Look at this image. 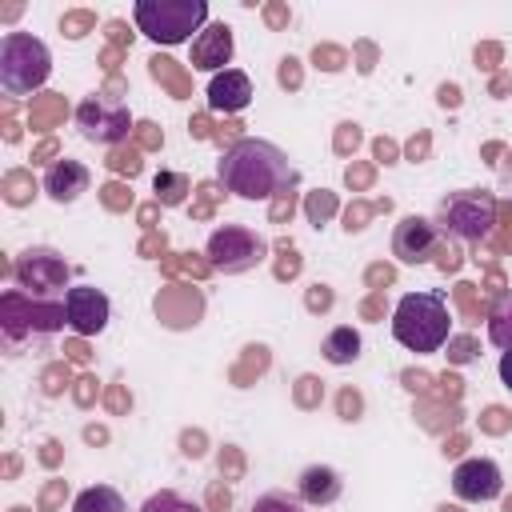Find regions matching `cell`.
<instances>
[{
	"label": "cell",
	"instance_id": "cell-16",
	"mask_svg": "<svg viewBox=\"0 0 512 512\" xmlns=\"http://www.w3.org/2000/svg\"><path fill=\"white\" fill-rule=\"evenodd\" d=\"M324 360L328 364H356L360 360V332L352 324H340L324 336Z\"/></svg>",
	"mask_w": 512,
	"mask_h": 512
},
{
	"label": "cell",
	"instance_id": "cell-8",
	"mask_svg": "<svg viewBox=\"0 0 512 512\" xmlns=\"http://www.w3.org/2000/svg\"><path fill=\"white\" fill-rule=\"evenodd\" d=\"M16 280L28 296H52V292H64L68 284V264L64 256H56L52 248H28L16 256Z\"/></svg>",
	"mask_w": 512,
	"mask_h": 512
},
{
	"label": "cell",
	"instance_id": "cell-2",
	"mask_svg": "<svg viewBox=\"0 0 512 512\" xmlns=\"http://www.w3.org/2000/svg\"><path fill=\"white\" fill-rule=\"evenodd\" d=\"M392 336L400 348L432 356L452 336V312L440 292H404L392 308Z\"/></svg>",
	"mask_w": 512,
	"mask_h": 512
},
{
	"label": "cell",
	"instance_id": "cell-5",
	"mask_svg": "<svg viewBox=\"0 0 512 512\" xmlns=\"http://www.w3.org/2000/svg\"><path fill=\"white\" fill-rule=\"evenodd\" d=\"M436 224L444 232H452L456 240H464V244H480L496 224V200L484 188L448 192L440 200V208H436Z\"/></svg>",
	"mask_w": 512,
	"mask_h": 512
},
{
	"label": "cell",
	"instance_id": "cell-1",
	"mask_svg": "<svg viewBox=\"0 0 512 512\" xmlns=\"http://www.w3.org/2000/svg\"><path fill=\"white\" fill-rule=\"evenodd\" d=\"M216 180L236 200H272L276 192H284L296 180V172L272 140L240 136L236 144L224 148V156L216 164Z\"/></svg>",
	"mask_w": 512,
	"mask_h": 512
},
{
	"label": "cell",
	"instance_id": "cell-7",
	"mask_svg": "<svg viewBox=\"0 0 512 512\" xmlns=\"http://www.w3.org/2000/svg\"><path fill=\"white\" fill-rule=\"evenodd\" d=\"M76 128L92 144H120L132 132V112L120 100L108 96H88L76 104Z\"/></svg>",
	"mask_w": 512,
	"mask_h": 512
},
{
	"label": "cell",
	"instance_id": "cell-4",
	"mask_svg": "<svg viewBox=\"0 0 512 512\" xmlns=\"http://www.w3.org/2000/svg\"><path fill=\"white\" fill-rule=\"evenodd\" d=\"M52 76V52L32 32H4L0 40V88L8 96H32Z\"/></svg>",
	"mask_w": 512,
	"mask_h": 512
},
{
	"label": "cell",
	"instance_id": "cell-20",
	"mask_svg": "<svg viewBox=\"0 0 512 512\" xmlns=\"http://www.w3.org/2000/svg\"><path fill=\"white\" fill-rule=\"evenodd\" d=\"M140 512H200V508L188 504V500H180V496H172V492H160V496H152Z\"/></svg>",
	"mask_w": 512,
	"mask_h": 512
},
{
	"label": "cell",
	"instance_id": "cell-14",
	"mask_svg": "<svg viewBox=\"0 0 512 512\" xmlns=\"http://www.w3.org/2000/svg\"><path fill=\"white\" fill-rule=\"evenodd\" d=\"M252 104V80L240 68H224L208 84V108L212 112H240Z\"/></svg>",
	"mask_w": 512,
	"mask_h": 512
},
{
	"label": "cell",
	"instance_id": "cell-13",
	"mask_svg": "<svg viewBox=\"0 0 512 512\" xmlns=\"http://www.w3.org/2000/svg\"><path fill=\"white\" fill-rule=\"evenodd\" d=\"M88 184H92V172H88L80 160H56V164H48V172H44V192H48V200H56V204L80 200V196L88 192Z\"/></svg>",
	"mask_w": 512,
	"mask_h": 512
},
{
	"label": "cell",
	"instance_id": "cell-22",
	"mask_svg": "<svg viewBox=\"0 0 512 512\" xmlns=\"http://www.w3.org/2000/svg\"><path fill=\"white\" fill-rule=\"evenodd\" d=\"M496 372H500V384L512 392V348H508V352H500V368H496Z\"/></svg>",
	"mask_w": 512,
	"mask_h": 512
},
{
	"label": "cell",
	"instance_id": "cell-10",
	"mask_svg": "<svg viewBox=\"0 0 512 512\" xmlns=\"http://www.w3.org/2000/svg\"><path fill=\"white\" fill-rule=\"evenodd\" d=\"M64 316H68L64 324L76 336H100L108 328V320H112V304H108V296L100 288L76 284V288L64 292Z\"/></svg>",
	"mask_w": 512,
	"mask_h": 512
},
{
	"label": "cell",
	"instance_id": "cell-9",
	"mask_svg": "<svg viewBox=\"0 0 512 512\" xmlns=\"http://www.w3.org/2000/svg\"><path fill=\"white\" fill-rule=\"evenodd\" d=\"M504 492V472L488 456H468L452 468V496L464 504H488Z\"/></svg>",
	"mask_w": 512,
	"mask_h": 512
},
{
	"label": "cell",
	"instance_id": "cell-21",
	"mask_svg": "<svg viewBox=\"0 0 512 512\" xmlns=\"http://www.w3.org/2000/svg\"><path fill=\"white\" fill-rule=\"evenodd\" d=\"M180 188H184V180H180V176H156V192H160V200H164V204H180V196H184Z\"/></svg>",
	"mask_w": 512,
	"mask_h": 512
},
{
	"label": "cell",
	"instance_id": "cell-3",
	"mask_svg": "<svg viewBox=\"0 0 512 512\" xmlns=\"http://www.w3.org/2000/svg\"><path fill=\"white\" fill-rule=\"evenodd\" d=\"M136 28L156 44H184L208 28V0H136Z\"/></svg>",
	"mask_w": 512,
	"mask_h": 512
},
{
	"label": "cell",
	"instance_id": "cell-11",
	"mask_svg": "<svg viewBox=\"0 0 512 512\" xmlns=\"http://www.w3.org/2000/svg\"><path fill=\"white\" fill-rule=\"evenodd\" d=\"M232 52H236V40H232V28L224 20H208V28L192 40L188 48V64L196 72H224L232 64Z\"/></svg>",
	"mask_w": 512,
	"mask_h": 512
},
{
	"label": "cell",
	"instance_id": "cell-12",
	"mask_svg": "<svg viewBox=\"0 0 512 512\" xmlns=\"http://www.w3.org/2000/svg\"><path fill=\"white\" fill-rule=\"evenodd\" d=\"M436 240H440V228L424 216H404L396 224V236H392V252L400 264H424L432 252H436Z\"/></svg>",
	"mask_w": 512,
	"mask_h": 512
},
{
	"label": "cell",
	"instance_id": "cell-18",
	"mask_svg": "<svg viewBox=\"0 0 512 512\" xmlns=\"http://www.w3.org/2000/svg\"><path fill=\"white\" fill-rule=\"evenodd\" d=\"M488 340H492L500 352L512 348V292H500V296H496V304H492V312H488Z\"/></svg>",
	"mask_w": 512,
	"mask_h": 512
},
{
	"label": "cell",
	"instance_id": "cell-6",
	"mask_svg": "<svg viewBox=\"0 0 512 512\" xmlns=\"http://www.w3.org/2000/svg\"><path fill=\"white\" fill-rule=\"evenodd\" d=\"M204 252H208V264L216 272L240 276V272H252V268L264 264L268 240L256 228H248V224H220V228H212Z\"/></svg>",
	"mask_w": 512,
	"mask_h": 512
},
{
	"label": "cell",
	"instance_id": "cell-15",
	"mask_svg": "<svg viewBox=\"0 0 512 512\" xmlns=\"http://www.w3.org/2000/svg\"><path fill=\"white\" fill-rule=\"evenodd\" d=\"M340 492H344V484H340V472L336 468H328V464H308L304 472H300V500L304 504H316V508H328V504H336L340 500Z\"/></svg>",
	"mask_w": 512,
	"mask_h": 512
},
{
	"label": "cell",
	"instance_id": "cell-17",
	"mask_svg": "<svg viewBox=\"0 0 512 512\" xmlns=\"http://www.w3.org/2000/svg\"><path fill=\"white\" fill-rule=\"evenodd\" d=\"M72 512H128V508H124V496L112 484H92V488L76 492Z\"/></svg>",
	"mask_w": 512,
	"mask_h": 512
},
{
	"label": "cell",
	"instance_id": "cell-19",
	"mask_svg": "<svg viewBox=\"0 0 512 512\" xmlns=\"http://www.w3.org/2000/svg\"><path fill=\"white\" fill-rule=\"evenodd\" d=\"M252 512H304V500L288 492H264L252 500Z\"/></svg>",
	"mask_w": 512,
	"mask_h": 512
}]
</instances>
